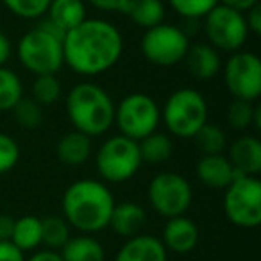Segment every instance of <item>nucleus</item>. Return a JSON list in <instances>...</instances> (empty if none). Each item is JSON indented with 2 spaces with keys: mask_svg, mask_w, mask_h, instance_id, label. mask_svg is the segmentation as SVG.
Here are the masks:
<instances>
[{
  "mask_svg": "<svg viewBox=\"0 0 261 261\" xmlns=\"http://www.w3.org/2000/svg\"><path fill=\"white\" fill-rule=\"evenodd\" d=\"M115 102L98 84L81 83L66 97V115L75 130L95 138L102 136L115 123Z\"/></svg>",
  "mask_w": 261,
  "mask_h": 261,
  "instance_id": "7ed1b4c3",
  "label": "nucleus"
},
{
  "mask_svg": "<svg viewBox=\"0 0 261 261\" xmlns=\"http://www.w3.org/2000/svg\"><path fill=\"white\" fill-rule=\"evenodd\" d=\"M23 97V86L20 77L13 70L0 66V113L11 111Z\"/></svg>",
  "mask_w": 261,
  "mask_h": 261,
  "instance_id": "bb28decb",
  "label": "nucleus"
},
{
  "mask_svg": "<svg viewBox=\"0 0 261 261\" xmlns=\"http://www.w3.org/2000/svg\"><path fill=\"white\" fill-rule=\"evenodd\" d=\"M95 9L106 13H123L129 0H88Z\"/></svg>",
  "mask_w": 261,
  "mask_h": 261,
  "instance_id": "72a5a7b5",
  "label": "nucleus"
},
{
  "mask_svg": "<svg viewBox=\"0 0 261 261\" xmlns=\"http://www.w3.org/2000/svg\"><path fill=\"white\" fill-rule=\"evenodd\" d=\"M70 238H72L70 236V225L65 218H41V245H45L48 250H58L59 252Z\"/></svg>",
  "mask_w": 261,
  "mask_h": 261,
  "instance_id": "393cba45",
  "label": "nucleus"
},
{
  "mask_svg": "<svg viewBox=\"0 0 261 261\" xmlns=\"http://www.w3.org/2000/svg\"><path fill=\"white\" fill-rule=\"evenodd\" d=\"M195 172L197 179L211 190H225L238 175L227 156H222V154L202 156L197 163Z\"/></svg>",
  "mask_w": 261,
  "mask_h": 261,
  "instance_id": "2eb2a0df",
  "label": "nucleus"
},
{
  "mask_svg": "<svg viewBox=\"0 0 261 261\" xmlns=\"http://www.w3.org/2000/svg\"><path fill=\"white\" fill-rule=\"evenodd\" d=\"M63 215L70 227L84 234L98 232L109 225L115 199L109 188L97 179H79L63 193Z\"/></svg>",
  "mask_w": 261,
  "mask_h": 261,
  "instance_id": "f03ea898",
  "label": "nucleus"
},
{
  "mask_svg": "<svg viewBox=\"0 0 261 261\" xmlns=\"http://www.w3.org/2000/svg\"><path fill=\"white\" fill-rule=\"evenodd\" d=\"M15 218L9 215H0V242H11Z\"/></svg>",
  "mask_w": 261,
  "mask_h": 261,
  "instance_id": "4c0bfd02",
  "label": "nucleus"
},
{
  "mask_svg": "<svg viewBox=\"0 0 261 261\" xmlns=\"http://www.w3.org/2000/svg\"><path fill=\"white\" fill-rule=\"evenodd\" d=\"M245 23H247V29L249 33L252 34H261V6H254L252 9L245 13Z\"/></svg>",
  "mask_w": 261,
  "mask_h": 261,
  "instance_id": "c9c22d12",
  "label": "nucleus"
},
{
  "mask_svg": "<svg viewBox=\"0 0 261 261\" xmlns=\"http://www.w3.org/2000/svg\"><path fill=\"white\" fill-rule=\"evenodd\" d=\"M161 120L170 135L177 138H193V135L207 122L206 98L193 88L175 90L165 102Z\"/></svg>",
  "mask_w": 261,
  "mask_h": 261,
  "instance_id": "39448f33",
  "label": "nucleus"
},
{
  "mask_svg": "<svg viewBox=\"0 0 261 261\" xmlns=\"http://www.w3.org/2000/svg\"><path fill=\"white\" fill-rule=\"evenodd\" d=\"M11 113L23 129H36L43 122V109L33 97H22Z\"/></svg>",
  "mask_w": 261,
  "mask_h": 261,
  "instance_id": "cd10ccee",
  "label": "nucleus"
},
{
  "mask_svg": "<svg viewBox=\"0 0 261 261\" xmlns=\"http://www.w3.org/2000/svg\"><path fill=\"white\" fill-rule=\"evenodd\" d=\"M123 13L129 16L130 22L147 31L163 23L165 4L161 0H129Z\"/></svg>",
  "mask_w": 261,
  "mask_h": 261,
  "instance_id": "4be33fe9",
  "label": "nucleus"
},
{
  "mask_svg": "<svg viewBox=\"0 0 261 261\" xmlns=\"http://www.w3.org/2000/svg\"><path fill=\"white\" fill-rule=\"evenodd\" d=\"M218 4L227 6V8L234 9L238 13H243L245 15L249 9H252L254 6L259 4V0H218Z\"/></svg>",
  "mask_w": 261,
  "mask_h": 261,
  "instance_id": "e433bc0d",
  "label": "nucleus"
},
{
  "mask_svg": "<svg viewBox=\"0 0 261 261\" xmlns=\"http://www.w3.org/2000/svg\"><path fill=\"white\" fill-rule=\"evenodd\" d=\"M20 161V147L15 138L9 135L0 133V175L8 174L18 165Z\"/></svg>",
  "mask_w": 261,
  "mask_h": 261,
  "instance_id": "473e14b6",
  "label": "nucleus"
},
{
  "mask_svg": "<svg viewBox=\"0 0 261 261\" xmlns=\"http://www.w3.org/2000/svg\"><path fill=\"white\" fill-rule=\"evenodd\" d=\"M25 261H63V257L58 250L45 249V250H38V252H34L33 256Z\"/></svg>",
  "mask_w": 261,
  "mask_h": 261,
  "instance_id": "ea45409f",
  "label": "nucleus"
},
{
  "mask_svg": "<svg viewBox=\"0 0 261 261\" xmlns=\"http://www.w3.org/2000/svg\"><path fill=\"white\" fill-rule=\"evenodd\" d=\"M11 54H13L11 41H9V38L0 31V66H4L6 63L9 61Z\"/></svg>",
  "mask_w": 261,
  "mask_h": 261,
  "instance_id": "58836bf2",
  "label": "nucleus"
},
{
  "mask_svg": "<svg viewBox=\"0 0 261 261\" xmlns=\"http://www.w3.org/2000/svg\"><path fill=\"white\" fill-rule=\"evenodd\" d=\"M45 15L47 22L65 36L68 31L86 20V6L83 0H50Z\"/></svg>",
  "mask_w": 261,
  "mask_h": 261,
  "instance_id": "f3484780",
  "label": "nucleus"
},
{
  "mask_svg": "<svg viewBox=\"0 0 261 261\" xmlns=\"http://www.w3.org/2000/svg\"><path fill=\"white\" fill-rule=\"evenodd\" d=\"M224 83L236 100L256 102L261 95V61L254 52H232L224 66Z\"/></svg>",
  "mask_w": 261,
  "mask_h": 261,
  "instance_id": "f8f14e48",
  "label": "nucleus"
},
{
  "mask_svg": "<svg viewBox=\"0 0 261 261\" xmlns=\"http://www.w3.org/2000/svg\"><path fill=\"white\" fill-rule=\"evenodd\" d=\"M2 4L18 18L36 20L47 13L50 0H2Z\"/></svg>",
  "mask_w": 261,
  "mask_h": 261,
  "instance_id": "7c9ffc66",
  "label": "nucleus"
},
{
  "mask_svg": "<svg viewBox=\"0 0 261 261\" xmlns=\"http://www.w3.org/2000/svg\"><path fill=\"white\" fill-rule=\"evenodd\" d=\"M11 243L18 247L22 252L38 249L41 245V218L25 215L15 220Z\"/></svg>",
  "mask_w": 261,
  "mask_h": 261,
  "instance_id": "5701e85b",
  "label": "nucleus"
},
{
  "mask_svg": "<svg viewBox=\"0 0 261 261\" xmlns=\"http://www.w3.org/2000/svg\"><path fill=\"white\" fill-rule=\"evenodd\" d=\"M61 97V83L58 75H36L33 84V98L40 106H52Z\"/></svg>",
  "mask_w": 261,
  "mask_h": 261,
  "instance_id": "c85d7f7f",
  "label": "nucleus"
},
{
  "mask_svg": "<svg viewBox=\"0 0 261 261\" xmlns=\"http://www.w3.org/2000/svg\"><path fill=\"white\" fill-rule=\"evenodd\" d=\"M18 59L34 75H58L63 61V34L45 20L18 41Z\"/></svg>",
  "mask_w": 261,
  "mask_h": 261,
  "instance_id": "20e7f679",
  "label": "nucleus"
},
{
  "mask_svg": "<svg viewBox=\"0 0 261 261\" xmlns=\"http://www.w3.org/2000/svg\"><path fill=\"white\" fill-rule=\"evenodd\" d=\"M224 213L236 227L261 224V181L254 175H236L224 193Z\"/></svg>",
  "mask_w": 261,
  "mask_h": 261,
  "instance_id": "6e6552de",
  "label": "nucleus"
},
{
  "mask_svg": "<svg viewBox=\"0 0 261 261\" xmlns=\"http://www.w3.org/2000/svg\"><path fill=\"white\" fill-rule=\"evenodd\" d=\"M140 50L149 63L168 68L185 61L190 50V38L181 27L160 23L143 33Z\"/></svg>",
  "mask_w": 261,
  "mask_h": 261,
  "instance_id": "1a4fd4ad",
  "label": "nucleus"
},
{
  "mask_svg": "<svg viewBox=\"0 0 261 261\" xmlns=\"http://www.w3.org/2000/svg\"><path fill=\"white\" fill-rule=\"evenodd\" d=\"M227 160L238 175H254L261 172V142L257 136L243 135L229 147Z\"/></svg>",
  "mask_w": 261,
  "mask_h": 261,
  "instance_id": "4468645a",
  "label": "nucleus"
},
{
  "mask_svg": "<svg viewBox=\"0 0 261 261\" xmlns=\"http://www.w3.org/2000/svg\"><path fill=\"white\" fill-rule=\"evenodd\" d=\"M147 197L158 215L165 218L181 217L190 210L193 190L188 179L175 172H161L152 177Z\"/></svg>",
  "mask_w": 261,
  "mask_h": 261,
  "instance_id": "9d476101",
  "label": "nucleus"
},
{
  "mask_svg": "<svg viewBox=\"0 0 261 261\" xmlns=\"http://www.w3.org/2000/svg\"><path fill=\"white\" fill-rule=\"evenodd\" d=\"M185 61L186 66H188V72L199 81L213 79L220 72L222 65L218 50L211 47L210 43L190 45V50L186 54Z\"/></svg>",
  "mask_w": 261,
  "mask_h": 261,
  "instance_id": "6ab92c4d",
  "label": "nucleus"
},
{
  "mask_svg": "<svg viewBox=\"0 0 261 261\" xmlns=\"http://www.w3.org/2000/svg\"><path fill=\"white\" fill-rule=\"evenodd\" d=\"M138 142L116 135L108 138L97 150L95 167L106 182H125L138 174L142 167Z\"/></svg>",
  "mask_w": 261,
  "mask_h": 261,
  "instance_id": "423d86ee",
  "label": "nucleus"
},
{
  "mask_svg": "<svg viewBox=\"0 0 261 261\" xmlns=\"http://www.w3.org/2000/svg\"><path fill=\"white\" fill-rule=\"evenodd\" d=\"M252 127L256 130H261V108H259V106H256V111H254Z\"/></svg>",
  "mask_w": 261,
  "mask_h": 261,
  "instance_id": "a19ab883",
  "label": "nucleus"
},
{
  "mask_svg": "<svg viewBox=\"0 0 261 261\" xmlns=\"http://www.w3.org/2000/svg\"><path fill=\"white\" fill-rule=\"evenodd\" d=\"M193 140H195V145L204 156H211V154H222L227 145V136L225 133L215 123L206 122L195 135H193Z\"/></svg>",
  "mask_w": 261,
  "mask_h": 261,
  "instance_id": "a878e982",
  "label": "nucleus"
},
{
  "mask_svg": "<svg viewBox=\"0 0 261 261\" xmlns=\"http://www.w3.org/2000/svg\"><path fill=\"white\" fill-rule=\"evenodd\" d=\"M63 261H104L106 252L100 242L90 234H81L73 236L65 243L61 250Z\"/></svg>",
  "mask_w": 261,
  "mask_h": 261,
  "instance_id": "412c9836",
  "label": "nucleus"
},
{
  "mask_svg": "<svg viewBox=\"0 0 261 261\" xmlns=\"http://www.w3.org/2000/svg\"><path fill=\"white\" fill-rule=\"evenodd\" d=\"M122 52V33L102 18H86L63 36V61L77 75L106 73L120 61Z\"/></svg>",
  "mask_w": 261,
  "mask_h": 261,
  "instance_id": "f257e3e1",
  "label": "nucleus"
},
{
  "mask_svg": "<svg viewBox=\"0 0 261 261\" xmlns=\"http://www.w3.org/2000/svg\"><path fill=\"white\" fill-rule=\"evenodd\" d=\"M0 261H25V256L11 242H0Z\"/></svg>",
  "mask_w": 261,
  "mask_h": 261,
  "instance_id": "f704fd0d",
  "label": "nucleus"
},
{
  "mask_svg": "<svg viewBox=\"0 0 261 261\" xmlns=\"http://www.w3.org/2000/svg\"><path fill=\"white\" fill-rule=\"evenodd\" d=\"M91 154V138L79 130L66 133L65 136L58 140L56 145V156L61 163L68 167H79L86 163Z\"/></svg>",
  "mask_w": 261,
  "mask_h": 261,
  "instance_id": "aec40b11",
  "label": "nucleus"
},
{
  "mask_svg": "<svg viewBox=\"0 0 261 261\" xmlns=\"http://www.w3.org/2000/svg\"><path fill=\"white\" fill-rule=\"evenodd\" d=\"M204 31L211 47L224 52H238L249 36L245 15L222 4L204 16Z\"/></svg>",
  "mask_w": 261,
  "mask_h": 261,
  "instance_id": "9b49d317",
  "label": "nucleus"
},
{
  "mask_svg": "<svg viewBox=\"0 0 261 261\" xmlns=\"http://www.w3.org/2000/svg\"><path fill=\"white\" fill-rule=\"evenodd\" d=\"M161 122V109L158 102L147 93H130L115 108V123L120 135L140 142L156 133Z\"/></svg>",
  "mask_w": 261,
  "mask_h": 261,
  "instance_id": "0eeeda50",
  "label": "nucleus"
},
{
  "mask_svg": "<svg viewBox=\"0 0 261 261\" xmlns=\"http://www.w3.org/2000/svg\"><path fill=\"white\" fill-rule=\"evenodd\" d=\"M167 252L160 238L152 234H136L123 243L115 261H168Z\"/></svg>",
  "mask_w": 261,
  "mask_h": 261,
  "instance_id": "dca6fc26",
  "label": "nucleus"
},
{
  "mask_svg": "<svg viewBox=\"0 0 261 261\" xmlns=\"http://www.w3.org/2000/svg\"><path fill=\"white\" fill-rule=\"evenodd\" d=\"M254 111H256L254 102L236 100L234 98V100L227 106V111H225L227 125L234 130H245L247 127H252Z\"/></svg>",
  "mask_w": 261,
  "mask_h": 261,
  "instance_id": "c756f323",
  "label": "nucleus"
},
{
  "mask_svg": "<svg viewBox=\"0 0 261 261\" xmlns=\"http://www.w3.org/2000/svg\"><path fill=\"white\" fill-rule=\"evenodd\" d=\"M170 8L186 20H200L218 4V0H168Z\"/></svg>",
  "mask_w": 261,
  "mask_h": 261,
  "instance_id": "2f4dec72",
  "label": "nucleus"
},
{
  "mask_svg": "<svg viewBox=\"0 0 261 261\" xmlns=\"http://www.w3.org/2000/svg\"><path fill=\"white\" fill-rule=\"evenodd\" d=\"M161 243L165 245V249L175 254H188L199 243V227L192 218L185 215L168 218L163 229Z\"/></svg>",
  "mask_w": 261,
  "mask_h": 261,
  "instance_id": "ddd939ff",
  "label": "nucleus"
},
{
  "mask_svg": "<svg viewBox=\"0 0 261 261\" xmlns=\"http://www.w3.org/2000/svg\"><path fill=\"white\" fill-rule=\"evenodd\" d=\"M145 222L147 213L140 204L122 202L115 204L108 227H111L116 234L123 236V238H133L136 234H142Z\"/></svg>",
  "mask_w": 261,
  "mask_h": 261,
  "instance_id": "a211bd4d",
  "label": "nucleus"
},
{
  "mask_svg": "<svg viewBox=\"0 0 261 261\" xmlns=\"http://www.w3.org/2000/svg\"><path fill=\"white\" fill-rule=\"evenodd\" d=\"M140 147V156H142V161H147V163H165V161L170 160L172 152H174V142L168 135L165 133H152L147 138L140 140L138 142Z\"/></svg>",
  "mask_w": 261,
  "mask_h": 261,
  "instance_id": "b1692460",
  "label": "nucleus"
}]
</instances>
